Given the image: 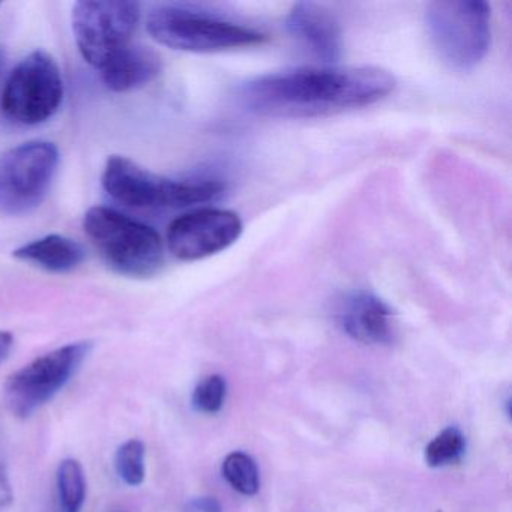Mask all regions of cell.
<instances>
[{
	"label": "cell",
	"mask_w": 512,
	"mask_h": 512,
	"mask_svg": "<svg viewBox=\"0 0 512 512\" xmlns=\"http://www.w3.org/2000/svg\"><path fill=\"white\" fill-rule=\"evenodd\" d=\"M59 149L31 140L0 154V215L25 217L49 196L59 167Z\"/></svg>",
	"instance_id": "obj_6"
},
{
	"label": "cell",
	"mask_w": 512,
	"mask_h": 512,
	"mask_svg": "<svg viewBox=\"0 0 512 512\" xmlns=\"http://www.w3.org/2000/svg\"><path fill=\"white\" fill-rule=\"evenodd\" d=\"M391 307L368 290H355L341 301L338 322L347 335L365 344L391 343L394 335Z\"/></svg>",
	"instance_id": "obj_12"
},
{
	"label": "cell",
	"mask_w": 512,
	"mask_h": 512,
	"mask_svg": "<svg viewBox=\"0 0 512 512\" xmlns=\"http://www.w3.org/2000/svg\"><path fill=\"white\" fill-rule=\"evenodd\" d=\"M394 89L382 68L322 65L256 77L242 86L241 101L262 118H319L373 106Z\"/></svg>",
	"instance_id": "obj_1"
},
{
	"label": "cell",
	"mask_w": 512,
	"mask_h": 512,
	"mask_svg": "<svg viewBox=\"0 0 512 512\" xmlns=\"http://www.w3.org/2000/svg\"><path fill=\"white\" fill-rule=\"evenodd\" d=\"M13 256L50 274H70L85 262L86 251L74 239L53 233L22 245Z\"/></svg>",
	"instance_id": "obj_14"
},
{
	"label": "cell",
	"mask_w": 512,
	"mask_h": 512,
	"mask_svg": "<svg viewBox=\"0 0 512 512\" xmlns=\"http://www.w3.org/2000/svg\"><path fill=\"white\" fill-rule=\"evenodd\" d=\"M59 503L62 512H82L86 502V475L76 458H67L59 464L56 472Z\"/></svg>",
	"instance_id": "obj_15"
},
{
	"label": "cell",
	"mask_w": 512,
	"mask_h": 512,
	"mask_svg": "<svg viewBox=\"0 0 512 512\" xmlns=\"http://www.w3.org/2000/svg\"><path fill=\"white\" fill-rule=\"evenodd\" d=\"M241 217L227 209L203 208L187 212L169 226L170 253L182 262H196L227 250L241 238Z\"/></svg>",
	"instance_id": "obj_10"
},
{
	"label": "cell",
	"mask_w": 512,
	"mask_h": 512,
	"mask_svg": "<svg viewBox=\"0 0 512 512\" xmlns=\"http://www.w3.org/2000/svg\"><path fill=\"white\" fill-rule=\"evenodd\" d=\"M152 40L172 50L218 53L262 44V32L202 8L166 4L152 8L146 20Z\"/></svg>",
	"instance_id": "obj_2"
},
{
	"label": "cell",
	"mask_w": 512,
	"mask_h": 512,
	"mask_svg": "<svg viewBox=\"0 0 512 512\" xmlns=\"http://www.w3.org/2000/svg\"><path fill=\"white\" fill-rule=\"evenodd\" d=\"M227 383L223 376L212 374L205 377L193 392V407L197 412L212 413L220 412L226 400Z\"/></svg>",
	"instance_id": "obj_19"
},
{
	"label": "cell",
	"mask_w": 512,
	"mask_h": 512,
	"mask_svg": "<svg viewBox=\"0 0 512 512\" xmlns=\"http://www.w3.org/2000/svg\"><path fill=\"white\" fill-rule=\"evenodd\" d=\"M191 506L199 512H221L220 503L211 497H200V499L193 500Z\"/></svg>",
	"instance_id": "obj_21"
},
{
	"label": "cell",
	"mask_w": 512,
	"mask_h": 512,
	"mask_svg": "<svg viewBox=\"0 0 512 512\" xmlns=\"http://www.w3.org/2000/svg\"><path fill=\"white\" fill-rule=\"evenodd\" d=\"M14 347V335L8 331H0V364L10 356Z\"/></svg>",
	"instance_id": "obj_22"
},
{
	"label": "cell",
	"mask_w": 512,
	"mask_h": 512,
	"mask_svg": "<svg viewBox=\"0 0 512 512\" xmlns=\"http://www.w3.org/2000/svg\"><path fill=\"white\" fill-rule=\"evenodd\" d=\"M64 101L61 68L50 53L35 50L8 74L0 94L5 118L23 127L50 121Z\"/></svg>",
	"instance_id": "obj_7"
},
{
	"label": "cell",
	"mask_w": 512,
	"mask_h": 512,
	"mask_svg": "<svg viewBox=\"0 0 512 512\" xmlns=\"http://www.w3.org/2000/svg\"><path fill=\"white\" fill-rule=\"evenodd\" d=\"M5 61H7L5 50L0 47V77H2V73H4L5 70Z\"/></svg>",
	"instance_id": "obj_23"
},
{
	"label": "cell",
	"mask_w": 512,
	"mask_h": 512,
	"mask_svg": "<svg viewBox=\"0 0 512 512\" xmlns=\"http://www.w3.org/2000/svg\"><path fill=\"white\" fill-rule=\"evenodd\" d=\"M145 454V445L139 439L127 440L116 451V473L130 487H139L145 481Z\"/></svg>",
	"instance_id": "obj_17"
},
{
	"label": "cell",
	"mask_w": 512,
	"mask_h": 512,
	"mask_svg": "<svg viewBox=\"0 0 512 512\" xmlns=\"http://www.w3.org/2000/svg\"><path fill=\"white\" fill-rule=\"evenodd\" d=\"M101 259L122 277L146 280L164 266V247L154 227L107 206H94L83 220Z\"/></svg>",
	"instance_id": "obj_4"
},
{
	"label": "cell",
	"mask_w": 512,
	"mask_h": 512,
	"mask_svg": "<svg viewBox=\"0 0 512 512\" xmlns=\"http://www.w3.org/2000/svg\"><path fill=\"white\" fill-rule=\"evenodd\" d=\"M226 481L244 496H254L259 491V469L256 461L244 452H232L223 463Z\"/></svg>",
	"instance_id": "obj_16"
},
{
	"label": "cell",
	"mask_w": 512,
	"mask_h": 512,
	"mask_svg": "<svg viewBox=\"0 0 512 512\" xmlns=\"http://www.w3.org/2000/svg\"><path fill=\"white\" fill-rule=\"evenodd\" d=\"M14 505V491L11 487L7 466L0 464V512H11Z\"/></svg>",
	"instance_id": "obj_20"
},
{
	"label": "cell",
	"mask_w": 512,
	"mask_h": 512,
	"mask_svg": "<svg viewBox=\"0 0 512 512\" xmlns=\"http://www.w3.org/2000/svg\"><path fill=\"white\" fill-rule=\"evenodd\" d=\"M101 182L113 200L134 209L190 208L214 202L226 191L218 179L164 178L122 155L107 158Z\"/></svg>",
	"instance_id": "obj_3"
},
{
	"label": "cell",
	"mask_w": 512,
	"mask_h": 512,
	"mask_svg": "<svg viewBox=\"0 0 512 512\" xmlns=\"http://www.w3.org/2000/svg\"><path fill=\"white\" fill-rule=\"evenodd\" d=\"M428 38L452 70L467 71L484 61L491 47V7L482 0H445L428 5Z\"/></svg>",
	"instance_id": "obj_5"
},
{
	"label": "cell",
	"mask_w": 512,
	"mask_h": 512,
	"mask_svg": "<svg viewBox=\"0 0 512 512\" xmlns=\"http://www.w3.org/2000/svg\"><path fill=\"white\" fill-rule=\"evenodd\" d=\"M161 61L148 47L131 44L113 56L103 68L101 79L112 92L124 94L151 83L160 74Z\"/></svg>",
	"instance_id": "obj_13"
},
{
	"label": "cell",
	"mask_w": 512,
	"mask_h": 512,
	"mask_svg": "<svg viewBox=\"0 0 512 512\" xmlns=\"http://www.w3.org/2000/svg\"><path fill=\"white\" fill-rule=\"evenodd\" d=\"M142 10L137 2H77L73 34L80 55L98 71L133 44Z\"/></svg>",
	"instance_id": "obj_9"
},
{
	"label": "cell",
	"mask_w": 512,
	"mask_h": 512,
	"mask_svg": "<svg viewBox=\"0 0 512 512\" xmlns=\"http://www.w3.org/2000/svg\"><path fill=\"white\" fill-rule=\"evenodd\" d=\"M464 436L455 427H448L437 434L427 448H425V461L430 467H442L454 463L463 455Z\"/></svg>",
	"instance_id": "obj_18"
},
{
	"label": "cell",
	"mask_w": 512,
	"mask_h": 512,
	"mask_svg": "<svg viewBox=\"0 0 512 512\" xmlns=\"http://www.w3.org/2000/svg\"><path fill=\"white\" fill-rule=\"evenodd\" d=\"M286 29L311 56L334 65L343 55L340 23L322 5L298 2L286 17Z\"/></svg>",
	"instance_id": "obj_11"
},
{
	"label": "cell",
	"mask_w": 512,
	"mask_h": 512,
	"mask_svg": "<svg viewBox=\"0 0 512 512\" xmlns=\"http://www.w3.org/2000/svg\"><path fill=\"white\" fill-rule=\"evenodd\" d=\"M92 341H76L58 347L8 377L5 404L17 418L26 419L53 400L91 355Z\"/></svg>",
	"instance_id": "obj_8"
}]
</instances>
